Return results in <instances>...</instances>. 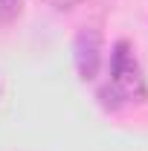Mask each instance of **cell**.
<instances>
[{"label":"cell","mask_w":148,"mask_h":151,"mask_svg":"<svg viewBox=\"0 0 148 151\" xmlns=\"http://www.w3.org/2000/svg\"><path fill=\"white\" fill-rule=\"evenodd\" d=\"M50 6H55V9H73V6H78L81 0H47Z\"/></svg>","instance_id":"cell-4"},{"label":"cell","mask_w":148,"mask_h":151,"mask_svg":"<svg viewBox=\"0 0 148 151\" xmlns=\"http://www.w3.org/2000/svg\"><path fill=\"white\" fill-rule=\"evenodd\" d=\"M73 50H75V70H78V76L84 81L96 78L99 64H102V35H99V29H93V26L78 29Z\"/></svg>","instance_id":"cell-2"},{"label":"cell","mask_w":148,"mask_h":151,"mask_svg":"<svg viewBox=\"0 0 148 151\" xmlns=\"http://www.w3.org/2000/svg\"><path fill=\"white\" fill-rule=\"evenodd\" d=\"M18 12H20V0H0V20H3V23L15 20Z\"/></svg>","instance_id":"cell-3"},{"label":"cell","mask_w":148,"mask_h":151,"mask_svg":"<svg viewBox=\"0 0 148 151\" xmlns=\"http://www.w3.org/2000/svg\"><path fill=\"white\" fill-rule=\"evenodd\" d=\"M111 93L122 102H142L145 99V81L131 55V47L125 41L116 44L113 50V78H111Z\"/></svg>","instance_id":"cell-1"}]
</instances>
